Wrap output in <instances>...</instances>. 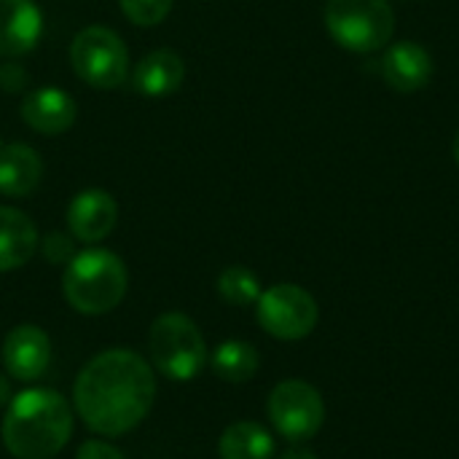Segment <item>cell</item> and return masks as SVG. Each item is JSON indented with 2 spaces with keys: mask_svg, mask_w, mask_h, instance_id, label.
<instances>
[{
  "mask_svg": "<svg viewBox=\"0 0 459 459\" xmlns=\"http://www.w3.org/2000/svg\"><path fill=\"white\" fill-rule=\"evenodd\" d=\"M70 65L83 83L94 89H118L129 75V51L118 32L91 24L73 38Z\"/></svg>",
  "mask_w": 459,
  "mask_h": 459,
  "instance_id": "8992f818",
  "label": "cell"
},
{
  "mask_svg": "<svg viewBox=\"0 0 459 459\" xmlns=\"http://www.w3.org/2000/svg\"><path fill=\"white\" fill-rule=\"evenodd\" d=\"M148 352L156 371L175 382L196 379L207 363V344L199 325L180 312H167L153 320L148 331Z\"/></svg>",
  "mask_w": 459,
  "mask_h": 459,
  "instance_id": "277c9868",
  "label": "cell"
},
{
  "mask_svg": "<svg viewBox=\"0 0 459 459\" xmlns=\"http://www.w3.org/2000/svg\"><path fill=\"white\" fill-rule=\"evenodd\" d=\"M325 30L342 48L371 54L390 43L395 11L387 0H328Z\"/></svg>",
  "mask_w": 459,
  "mask_h": 459,
  "instance_id": "5b68a950",
  "label": "cell"
},
{
  "mask_svg": "<svg viewBox=\"0 0 459 459\" xmlns=\"http://www.w3.org/2000/svg\"><path fill=\"white\" fill-rule=\"evenodd\" d=\"M19 113L22 121L38 134H62L75 121V100L56 86H43L22 100Z\"/></svg>",
  "mask_w": 459,
  "mask_h": 459,
  "instance_id": "4fadbf2b",
  "label": "cell"
},
{
  "mask_svg": "<svg viewBox=\"0 0 459 459\" xmlns=\"http://www.w3.org/2000/svg\"><path fill=\"white\" fill-rule=\"evenodd\" d=\"M27 83H30V75H27V70L22 65H16V62L0 65V89L3 91L16 94V91H24Z\"/></svg>",
  "mask_w": 459,
  "mask_h": 459,
  "instance_id": "7402d4cb",
  "label": "cell"
},
{
  "mask_svg": "<svg viewBox=\"0 0 459 459\" xmlns=\"http://www.w3.org/2000/svg\"><path fill=\"white\" fill-rule=\"evenodd\" d=\"M43 178V159L27 143L0 148V194L8 199L30 196Z\"/></svg>",
  "mask_w": 459,
  "mask_h": 459,
  "instance_id": "9a60e30c",
  "label": "cell"
},
{
  "mask_svg": "<svg viewBox=\"0 0 459 459\" xmlns=\"http://www.w3.org/2000/svg\"><path fill=\"white\" fill-rule=\"evenodd\" d=\"M258 304V323L261 328L282 342H299L307 339L315 325H317V301L312 299L309 290L290 285V282H280L272 285L269 290L261 293Z\"/></svg>",
  "mask_w": 459,
  "mask_h": 459,
  "instance_id": "52a82bcc",
  "label": "cell"
},
{
  "mask_svg": "<svg viewBox=\"0 0 459 459\" xmlns=\"http://www.w3.org/2000/svg\"><path fill=\"white\" fill-rule=\"evenodd\" d=\"M280 459H317V455L309 452V449H288Z\"/></svg>",
  "mask_w": 459,
  "mask_h": 459,
  "instance_id": "d4e9b609",
  "label": "cell"
},
{
  "mask_svg": "<svg viewBox=\"0 0 459 459\" xmlns=\"http://www.w3.org/2000/svg\"><path fill=\"white\" fill-rule=\"evenodd\" d=\"M210 363H212L215 377H221L223 382H231V385H242L258 374L261 358H258V350L253 344L231 339V342H223L212 352Z\"/></svg>",
  "mask_w": 459,
  "mask_h": 459,
  "instance_id": "ac0fdd59",
  "label": "cell"
},
{
  "mask_svg": "<svg viewBox=\"0 0 459 459\" xmlns=\"http://www.w3.org/2000/svg\"><path fill=\"white\" fill-rule=\"evenodd\" d=\"M43 13L35 0H0V56H22L38 46Z\"/></svg>",
  "mask_w": 459,
  "mask_h": 459,
  "instance_id": "7c38bea8",
  "label": "cell"
},
{
  "mask_svg": "<svg viewBox=\"0 0 459 459\" xmlns=\"http://www.w3.org/2000/svg\"><path fill=\"white\" fill-rule=\"evenodd\" d=\"M218 455L221 459H272L274 438L258 422H234L223 430Z\"/></svg>",
  "mask_w": 459,
  "mask_h": 459,
  "instance_id": "e0dca14e",
  "label": "cell"
},
{
  "mask_svg": "<svg viewBox=\"0 0 459 459\" xmlns=\"http://www.w3.org/2000/svg\"><path fill=\"white\" fill-rule=\"evenodd\" d=\"M124 16L137 27H153L167 19L175 0H118Z\"/></svg>",
  "mask_w": 459,
  "mask_h": 459,
  "instance_id": "ffe728a7",
  "label": "cell"
},
{
  "mask_svg": "<svg viewBox=\"0 0 459 459\" xmlns=\"http://www.w3.org/2000/svg\"><path fill=\"white\" fill-rule=\"evenodd\" d=\"M43 255H46L48 264H70L73 255H75V245L62 231H51L43 239Z\"/></svg>",
  "mask_w": 459,
  "mask_h": 459,
  "instance_id": "44dd1931",
  "label": "cell"
},
{
  "mask_svg": "<svg viewBox=\"0 0 459 459\" xmlns=\"http://www.w3.org/2000/svg\"><path fill=\"white\" fill-rule=\"evenodd\" d=\"M75 459H126L113 444L108 441H83L78 446V457Z\"/></svg>",
  "mask_w": 459,
  "mask_h": 459,
  "instance_id": "603a6c76",
  "label": "cell"
},
{
  "mask_svg": "<svg viewBox=\"0 0 459 459\" xmlns=\"http://www.w3.org/2000/svg\"><path fill=\"white\" fill-rule=\"evenodd\" d=\"M186 65L172 48H156L145 54L132 70V89L143 97H164L180 89Z\"/></svg>",
  "mask_w": 459,
  "mask_h": 459,
  "instance_id": "5bb4252c",
  "label": "cell"
},
{
  "mask_svg": "<svg viewBox=\"0 0 459 459\" xmlns=\"http://www.w3.org/2000/svg\"><path fill=\"white\" fill-rule=\"evenodd\" d=\"M266 411L274 430L290 444L309 441L325 422V403L320 393L301 379L280 382L269 395Z\"/></svg>",
  "mask_w": 459,
  "mask_h": 459,
  "instance_id": "ba28073f",
  "label": "cell"
},
{
  "mask_svg": "<svg viewBox=\"0 0 459 459\" xmlns=\"http://www.w3.org/2000/svg\"><path fill=\"white\" fill-rule=\"evenodd\" d=\"M116 218H118L116 199L102 188L81 191L67 207V229L78 242L86 245L102 242L113 231Z\"/></svg>",
  "mask_w": 459,
  "mask_h": 459,
  "instance_id": "8fae6325",
  "label": "cell"
},
{
  "mask_svg": "<svg viewBox=\"0 0 459 459\" xmlns=\"http://www.w3.org/2000/svg\"><path fill=\"white\" fill-rule=\"evenodd\" d=\"M156 377L145 358L132 350H108L91 358L73 387L78 417L100 436H124L151 411Z\"/></svg>",
  "mask_w": 459,
  "mask_h": 459,
  "instance_id": "6da1fadb",
  "label": "cell"
},
{
  "mask_svg": "<svg viewBox=\"0 0 459 459\" xmlns=\"http://www.w3.org/2000/svg\"><path fill=\"white\" fill-rule=\"evenodd\" d=\"M452 151H455V161L459 164V129H457V137H455V145H452Z\"/></svg>",
  "mask_w": 459,
  "mask_h": 459,
  "instance_id": "484cf974",
  "label": "cell"
},
{
  "mask_svg": "<svg viewBox=\"0 0 459 459\" xmlns=\"http://www.w3.org/2000/svg\"><path fill=\"white\" fill-rule=\"evenodd\" d=\"M0 148H3V145H0Z\"/></svg>",
  "mask_w": 459,
  "mask_h": 459,
  "instance_id": "4316f807",
  "label": "cell"
},
{
  "mask_svg": "<svg viewBox=\"0 0 459 459\" xmlns=\"http://www.w3.org/2000/svg\"><path fill=\"white\" fill-rule=\"evenodd\" d=\"M0 436L16 459H51L73 436V411L56 390L32 387L11 398Z\"/></svg>",
  "mask_w": 459,
  "mask_h": 459,
  "instance_id": "7a4b0ae2",
  "label": "cell"
},
{
  "mask_svg": "<svg viewBox=\"0 0 459 459\" xmlns=\"http://www.w3.org/2000/svg\"><path fill=\"white\" fill-rule=\"evenodd\" d=\"M51 360V342L38 325H16L3 342V366L8 377L19 382H35L43 377Z\"/></svg>",
  "mask_w": 459,
  "mask_h": 459,
  "instance_id": "9c48e42d",
  "label": "cell"
},
{
  "mask_svg": "<svg viewBox=\"0 0 459 459\" xmlns=\"http://www.w3.org/2000/svg\"><path fill=\"white\" fill-rule=\"evenodd\" d=\"M11 398H13V395H11V385H8V379L0 374V409H5V406L11 403Z\"/></svg>",
  "mask_w": 459,
  "mask_h": 459,
  "instance_id": "cb8c5ba5",
  "label": "cell"
},
{
  "mask_svg": "<svg viewBox=\"0 0 459 459\" xmlns=\"http://www.w3.org/2000/svg\"><path fill=\"white\" fill-rule=\"evenodd\" d=\"M382 78L390 89L411 94L430 83L433 78V56L417 40H398L382 56Z\"/></svg>",
  "mask_w": 459,
  "mask_h": 459,
  "instance_id": "30bf717a",
  "label": "cell"
},
{
  "mask_svg": "<svg viewBox=\"0 0 459 459\" xmlns=\"http://www.w3.org/2000/svg\"><path fill=\"white\" fill-rule=\"evenodd\" d=\"M218 293L231 307H250L261 299V280L245 266H229L218 277Z\"/></svg>",
  "mask_w": 459,
  "mask_h": 459,
  "instance_id": "d6986e66",
  "label": "cell"
},
{
  "mask_svg": "<svg viewBox=\"0 0 459 459\" xmlns=\"http://www.w3.org/2000/svg\"><path fill=\"white\" fill-rule=\"evenodd\" d=\"M38 250L35 223L16 207H0V272L24 266Z\"/></svg>",
  "mask_w": 459,
  "mask_h": 459,
  "instance_id": "2e32d148",
  "label": "cell"
},
{
  "mask_svg": "<svg viewBox=\"0 0 459 459\" xmlns=\"http://www.w3.org/2000/svg\"><path fill=\"white\" fill-rule=\"evenodd\" d=\"M126 288L129 274L124 261L105 247L75 253L62 277V293L81 315H105L116 309L124 301Z\"/></svg>",
  "mask_w": 459,
  "mask_h": 459,
  "instance_id": "3957f363",
  "label": "cell"
}]
</instances>
